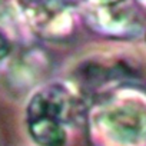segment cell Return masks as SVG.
Returning a JSON list of instances; mask_svg holds the SVG:
<instances>
[{
  "label": "cell",
  "mask_w": 146,
  "mask_h": 146,
  "mask_svg": "<svg viewBox=\"0 0 146 146\" xmlns=\"http://www.w3.org/2000/svg\"><path fill=\"white\" fill-rule=\"evenodd\" d=\"M95 126L115 146H140L146 142V99L117 93L103 100L95 112Z\"/></svg>",
  "instance_id": "cell-1"
},
{
  "label": "cell",
  "mask_w": 146,
  "mask_h": 146,
  "mask_svg": "<svg viewBox=\"0 0 146 146\" xmlns=\"http://www.w3.org/2000/svg\"><path fill=\"white\" fill-rule=\"evenodd\" d=\"M30 27L49 40L66 39L72 35L73 12L64 0H16Z\"/></svg>",
  "instance_id": "cell-2"
},
{
  "label": "cell",
  "mask_w": 146,
  "mask_h": 146,
  "mask_svg": "<svg viewBox=\"0 0 146 146\" xmlns=\"http://www.w3.org/2000/svg\"><path fill=\"white\" fill-rule=\"evenodd\" d=\"M82 113L83 109L80 100L60 85H50L43 90H39L27 106V119L43 117L64 126L76 122Z\"/></svg>",
  "instance_id": "cell-3"
},
{
  "label": "cell",
  "mask_w": 146,
  "mask_h": 146,
  "mask_svg": "<svg viewBox=\"0 0 146 146\" xmlns=\"http://www.w3.org/2000/svg\"><path fill=\"white\" fill-rule=\"evenodd\" d=\"M27 126H29V133L32 139L39 145V146H64L67 140V133H66V126L43 119V117H33L27 119Z\"/></svg>",
  "instance_id": "cell-4"
},
{
  "label": "cell",
  "mask_w": 146,
  "mask_h": 146,
  "mask_svg": "<svg viewBox=\"0 0 146 146\" xmlns=\"http://www.w3.org/2000/svg\"><path fill=\"white\" fill-rule=\"evenodd\" d=\"M86 3L88 12H98V10H108L117 6H122L125 3H129L132 0H83Z\"/></svg>",
  "instance_id": "cell-5"
}]
</instances>
